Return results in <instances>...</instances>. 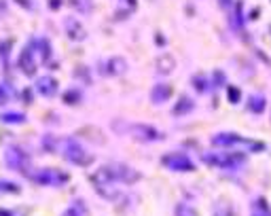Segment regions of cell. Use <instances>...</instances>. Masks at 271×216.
<instances>
[{"label":"cell","instance_id":"cell-6","mask_svg":"<svg viewBox=\"0 0 271 216\" xmlns=\"http://www.w3.org/2000/svg\"><path fill=\"white\" fill-rule=\"evenodd\" d=\"M0 191H17V185H13V182L0 180Z\"/></svg>","mask_w":271,"mask_h":216},{"label":"cell","instance_id":"cell-5","mask_svg":"<svg viewBox=\"0 0 271 216\" xmlns=\"http://www.w3.org/2000/svg\"><path fill=\"white\" fill-rule=\"evenodd\" d=\"M38 89L42 91V94L51 96V94L55 91V85H53V81H51V79H42V81H40V85H38Z\"/></svg>","mask_w":271,"mask_h":216},{"label":"cell","instance_id":"cell-8","mask_svg":"<svg viewBox=\"0 0 271 216\" xmlns=\"http://www.w3.org/2000/svg\"><path fill=\"white\" fill-rule=\"evenodd\" d=\"M178 216H195V214L186 206H180V208H178Z\"/></svg>","mask_w":271,"mask_h":216},{"label":"cell","instance_id":"cell-2","mask_svg":"<svg viewBox=\"0 0 271 216\" xmlns=\"http://www.w3.org/2000/svg\"><path fill=\"white\" fill-rule=\"evenodd\" d=\"M163 163L169 165L172 170H180V172H189V170H193V163L186 159L184 155H169V157H165V159H163Z\"/></svg>","mask_w":271,"mask_h":216},{"label":"cell","instance_id":"cell-7","mask_svg":"<svg viewBox=\"0 0 271 216\" xmlns=\"http://www.w3.org/2000/svg\"><path fill=\"white\" fill-rule=\"evenodd\" d=\"M169 96V89L167 87H163V89H159V91H155V100H161V98H167Z\"/></svg>","mask_w":271,"mask_h":216},{"label":"cell","instance_id":"cell-4","mask_svg":"<svg viewBox=\"0 0 271 216\" xmlns=\"http://www.w3.org/2000/svg\"><path fill=\"white\" fill-rule=\"evenodd\" d=\"M6 161L11 163L13 168L19 170V168H21V161H25V157L21 155V151H17V148H13V151H8V155H6Z\"/></svg>","mask_w":271,"mask_h":216},{"label":"cell","instance_id":"cell-3","mask_svg":"<svg viewBox=\"0 0 271 216\" xmlns=\"http://www.w3.org/2000/svg\"><path fill=\"white\" fill-rule=\"evenodd\" d=\"M36 180H38V182H45V185H57V182H64L66 176H64V174L53 172V170H45L42 174H38Z\"/></svg>","mask_w":271,"mask_h":216},{"label":"cell","instance_id":"cell-9","mask_svg":"<svg viewBox=\"0 0 271 216\" xmlns=\"http://www.w3.org/2000/svg\"><path fill=\"white\" fill-rule=\"evenodd\" d=\"M159 64H161V66H172V62H169V60H161ZM159 70H161V72H167V68H159Z\"/></svg>","mask_w":271,"mask_h":216},{"label":"cell","instance_id":"cell-1","mask_svg":"<svg viewBox=\"0 0 271 216\" xmlns=\"http://www.w3.org/2000/svg\"><path fill=\"white\" fill-rule=\"evenodd\" d=\"M64 155L68 157V159H70L72 163H79V165H87L89 161H91V157L87 155V153H85L83 151V148L79 146V144H76V142H72V140H66V142H64Z\"/></svg>","mask_w":271,"mask_h":216},{"label":"cell","instance_id":"cell-10","mask_svg":"<svg viewBox=\"0 0 271 216\" xmlns=\"http://www.w3.org/2000/svg\"><path fill=\"white\" fill-rule=\"evenodd\" d=\"M0 216H8V214L6 212H0Z\"/></svg>","mask_w":271,"mask_h":216}]
</instances>
